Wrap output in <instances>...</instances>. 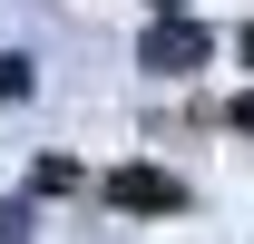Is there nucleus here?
Segmentation results:
<instances>
[{
  "label": "nucleus",
  "mask_w": 254,
  "mask_h": 244,
  "mask_svg": "<svg viewBox=\"0 0 254 244\" xmlns=\"http://www.w3.org/2000/svg\"><path fill=\"white\" fill-rule=\"evenodd\" d=\"M205 49H215V39L195 30V20H157V30L137 39V59L157 68V78H186V68H205Z\"/></svg>",
  "instance_id": "1"
},
{
  "label": "nucleus",
  "mask_w": 254,
  "mask_h": 244,
  "mask_svg": "<svg viewBox=\"0 0 254 244\" xmlns=\"http://www.w3.org/2000/svg\"><path fill=\"white\" fill-rule=\"evenodd\" d=\"M108 205H127V215H176V205H186V185L157 176V166H118V176H108Z\"/></svg>",
  "instance_id": "2"
},
{
  "label": "nucleus",
  "mask_w": 254,
  "mask_h": 244,
  "mask_svg": "<svg viewBox=\"0 0 254 244\" xmlns=\"http://www.w3.org/2000/svg\"><path fill=\"white\" fill-rule=\"evenodd\" d=\"M30 88H39V68L20 59V49H10V59H0V98H30Z\"/></svg>",
  "instance_id": "3"
},
{
  "label": "nucleus",
  "mask_w": 254,
  "mask_h": 244,
  "mask_svg": "<svg viewBox=\"0 0 254 244\" xmlns=\"http://www.w3.org/2000/svg\"><path fill=\"white\" fill-rule=\"evenodd\" d=\"M30 235V205H20V195H0V244H20Z\"/></svg>",
  "instance_id": "4"
},
{
  "label": "nucleus",
  "mask_w": 254,
  "mask_h": 244,
  "mask_svg": "<svg viewBox=\"0 0 254 244\" xmlns=\"http://www.w3.org/2000/svg\"><path fill=\"white\" fill-rule=\"evenodd\" d=\"M235 127H254V98H235Z\"/></svg>",
  "instance_id": "5"
},
{
  "label": "nucleus",
  "mask_w": 254,
  "mask_h": 244,
  "mask_svg": "<svg viewBox=\"0 0 254 244\" xmlns=\"http://www.w3.org/2000/svg\"><path fill=\"white\" fill-rule=\"evenodd\" d=\"M157 10H166V20H176V10H186V0H157Z\"/></svg>",
  "instance_id": "6"
},
{
  "label": "nucleus",
  "mask_w": 254,
  "mask_h": 244,
  "mask_svg": "<svg viewBox=\"0 0 254 244\" xmlns=\"http://www.w3.org/2000/svg\"><path fill=\"white\" fill-rule=\"evenodd\" d=\"M245 59H254V30H245Z\"/></svg>",
  "instance_id": "7"
}]
</instances>
